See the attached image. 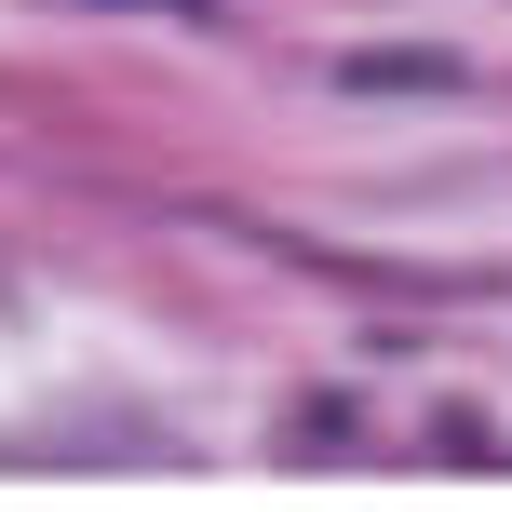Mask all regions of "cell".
Segmentation results:
<instances>
[{"label":"cell","instance_id":"1","mask_svg":"<svg viewBox=\"0 0 512 512\" xmlns=\"http://www.w3.org/2000/svg\"><path fill=\"white\" fill-rule=\"evenodd\" d=\"M162 14H203V0H162Z\"/></svg>","mask_w":512,"mask_h":512}]
</instances>
